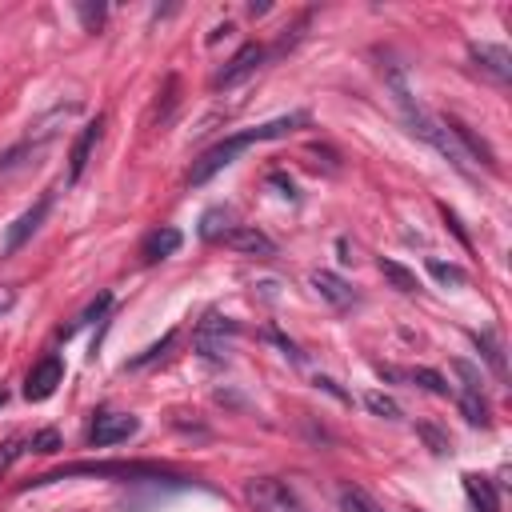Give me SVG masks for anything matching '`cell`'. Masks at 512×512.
Wrapping results in <instances>:
<instances>
[{
    "instance_id": "1",
    "label": "cell",
    "mask_w": 512,
    "mask_h": 512,
    "mask_svg": "<svg viewBox=\"0 0 512 512\" xmlns=\"http://www.w3.org/2000/svg\"><path fill=\"white\" fill-rule=\"evenodd\" d=\"M300 124H308V116H304V112H288V116H276V120H268V124H256V128H244V132L224 136V140H220V144H212L200 160H192L188 184H192V188L208 184L216 172H224L228 164H236V156H244L252 144H260V140H280V136L296 132Z\"/></svg>"
},
{
    "instance_id": "2",
    "label": "cell",
    "mask_w": 512,
    "mask_h": 512,
    "mask_svg": "<svg viewBox=\"0 0 512 512\" xmlns=\"http://www.w3.org/2000/svg\"><path fill=\"white\" fill-rule=\"evenodd\" d=\"M68 476H120V480H132V484H144V480L188 484V480L172 476L164 464H148V460H76V464H64V468H52V472L36 476L32 484H52V480H68Z\"/></svg>"
},
{
    "instance_id": "3",
    "label": "cell",
    "mask_w": 512,
    "mask_h": 512,
    "mask_svg": "<svg viewBox=\"0 0 512 512\" xmlns=\"http://www.w3.org/2000/svg\"><path fill=\"white\" fill-rule=\"evenodd\" d=\"M244 500L256 508V512H308L304 500L296 496V488L280 476H252L244 484Z\"/></svg>"
},
{
    "instance_id": "4",
    "label": "cell",
    "mask_w": 512,
    "mask_h": 512,
    "mask_svg": "<svg viewBox=\"0 0 512 512\" xmlns=\"http://www.w3.org/2000/svg\"><path fill=\"white\" fill-rule=\"evenodd\" d=\"M452 368H456V376H460V412H464V420L476 424V428H488V424H492V408H488V396H484V388H480L476 364L456 360Z\"/></svg>"
},
{
    "instance_id": "5",
    "label": "cell",
    "mask_w": 512,
    "mask_h": 512,
    "mask_svg": "<svg viewBox=\"0 0 512 512\" xmlns=\"http://www.w3.org/2000/svg\"><path fill=\"white\" fill-rule=\"evenodd\" d=\"M52 212V192H44L28 212H20L12 224H8V232H4V244H0V256H12V252H20L28 240H32V232L44 224V216Z\"/></svg>"
},
{
    "instance_id": "6",
    "label": "cell",
    "mask_w": 512,
    "mask_h": 512,
    "mask_svg": "<svg viewBox=\"0 0 512 512\" xmlns=\"http://www.w3.org/2000/svg\"><path fill=\"white\" fill-rule=\"evenodd\" d=\"M136 432H140V420L132 412H96V420L88 428V444L92 448H112V444H120Z\"/></svg>"
},
{
    "instance_id": "7",
    "label": "cell",
    "mask_w": 512,
    "mask_h": 512,
    "mask_svg": "<svg viewBox=\"0 0 512 512\" xmlns=\"http://www.w3.org/2000/svg\"><path fill=\"white\" fill-rule=\"evenodd\" d=\"M260 64H264V48H260V44H244V48H240V52L212 76V88H216V92H228V88L244 84Z\"/></svg>"
},
{
    "instance_id": "8",
    "label": "cell",
    "mask_w": 512,
    "mask_h": 512,
    "mask_svg": "<svg viewBox=\"0 0 512 512\" xmlns=\"http://www.w3.org/2000/svg\"><path fill=\"white\" fill-rule=\"evenodd\" d=\"M444 124H448L456 148L464 152V160H476V164H484L488 172H496V152H492V144H488L484 136H476V132H472L464 120H456V116H444Z\"/></svg>"
},
{
    "instance_id": "9",
    "label": "cell",
    "mask_w": 512,
    "mask_h": 512,
    "mask_svg": "<svg viewBox=\"0 0 512 512\" xmlns=\"http://www.w3.org/2000/svg\"><path fill=\"white\" fill-rule=\"evenodd\" d=\"M100 136H104V116H96V120H88V124L80 128V136L72 140V152H68V184H76V180L84 176V168H88V160H92Z\"/></svg>"
},
{
    "instance_id": "10",
    "label": "cell",
    "mask_w": 512,
    "mask_h": 512,
    "mask_svg": "<svg viewBox=\"0 0 512 512\" xmlns=\"http://www.w3.org/2000/svg\"><path fill=\"white\" fill-rule=\"evenodd\" d=\"M60 384H64V360L60 356H44L40 364H32V372L24 380V396L28 400H48Z\"/></svg>"
},
{
    "instance_id": "11",
    "label": "cell",
    "mask_w": 512,
    "mask_h": 512,
    "mask_svg": "<svg viewBox=\"0 0 512 512\" xmlns=\"http://www.w3.org/2000/svg\"><path fill=\"white\" fill-rule=\"evenodd\" d=\"M472 60L484 76H492L496 84L512 80V52L504 44H472Z\"/></svg>"
},
{
    "instance_id": "12",
    "label": "cell",
    "mask_w": 512,
    "mask_h": 512,
    "mask_svg": "<svg viewBox=\"0 0 512 512\" xmlns=\"http://www.w3.org/2000/svg\"><path fill=\"white\" fill-rule=\"evenodd\" d=\"M224 244L232 248V252H244V256H260V260H268V256H276V244L260 232V228H252V224H240V228H232L228 236H224Z\"/></svg>"
},
{
    "instance_id": "13",
    "label": "cell",
    "mask_w": 512,
    "mask_h": 512,
    "mask_svg": "<svg viewBox=\"0 0 512 512\" xmlns=\"http://www.w3.org/2000/svg\"><path fill=\"white\" fill-rule=\"evenodd\" d=\"M312 288H316L332 308H348V304H356L352 284H348L340 272H332V268H316V272H312Z\"/></svg>"
},
{
    "instance_id": "14",
    "label": "cell",
    "mask_w": 512,
    "mask_h": 512,
    "mask_svg": "<svg viewBox=\"0 0 512 512\" xmlns=\"http://www.w3.org/2000/svg\"><path fill=\"white\" fill-rule=\"evenodd\" d=\"M232 332H236V324H228V320H220L216 312H208V320H204L200 332H196V348H200L204 356L220 360V356L228 352V340H224V336H232Z\"/></svg>"
},
{
    "instance_id": "15",
    "label": "cell",
    "mask_w": 512,
    "mask_h": 512,
    "mask_svg": "<svg viewBox=\"0 0 512 512\" xmlns=\"http://www.w3.org/2000/svg\"><path fill=\"white\" fill-rule=\"evenodd\" d=\"M460 480H464V496H468L472 512H500V492H496V484H492L488 476L464 472Z\"/></svg>"
},
{
    "instance_id": "16",
    "label": "cell",
    "mask_w": 512,
    "mask_h": 512,
    "mask_svg": "<svg viewBox=\"0 0 512 512\" xmlns=\"http://www.w3.org/2000/svg\"><path fill=\"white\" fill-rule=\"evenodd\" d=\"M180 244H184L180 228H156V232H148V236H144L140 256H144V264H156V260H168Z\"/></svg>"
},
{
    "instance_id": "17",
    "label": "cell",
    "mask_w": 512,
    "mask_h": 512,
    "mask_svg": "<svg viewBox=\"0 0 512 512\" xmlns=\"http://www.w3.org/2000/svg\"><path fill=\"white\" fill-rule=\"evenodd\" d=\"M472 340H476L480 356L488 360V368L496 372V380H508V364H504V344H500V336H496L492 328H484V332H476Z\"/></svg>"
},
{
    "instance_id": "18",
    "label": "cell",
    "mask_w": 512,
    "mask_h": 512,
    "mask_svg": "<svg viewBox=\"0 0 512 512\" xmlns=\"http://www.w3.org/2000/svg\"><path fill=\"white\" fill-rule=\"evenodd\" d=\"M376 268H380V276H384L396 292H420V280H416L404 264H396V260H384V256H380V264H376Z\"/></svg>"
},
{
    "instance_id": "19",
    "label": "cell",
    "mask_w": 512,
    "mask_h": 512,
    "mask_svg": "<svg viewBox=\"0 0 512 512\" xmlns=\"http://www.w3.org/2000/svg\"><path fill=\"white\" fill-rule=\"evenodd\" d=\"M340 512H384L364 488H356V484H344L340 488Z\"/></svg>"
},
{
    "instance_id": "20",
    "label": "cell",
    "mask_w": 512,
    "mask_h": 512,
    "mask_svg": "<svg viewBox=\"0 0 512 512\" xmlns=\"http://www.w3.org/2000/svg\"><path fill=\"white\" fill-rule=\"evenodd\" d=\"M60 448H64V440H60L56 428H40V432H32L24 440V452H40V456H56Z\"/></svg>"
},
{
    "instance_id": "21",
    "label": "cell",
    "mask_w": 512,
    "mask_h": 512,
    "mask_svg": "<svg viewBox=\"0 0 512 512\" xmlns=\"http://www.w3.org/2000/svg\"><path fill=\"white\" fill-rule=\"evenodd\" d=\"M412 384H420L424 392H432V396H448V380L436 372V368H408L404 372Z\"/></svg>"
},
{
    "instance_id": "22",
    "label": "cell",
    "mask_w": 512,
    "mask_h": 512,
    "mask_svg": "<svg viewBox=\"0 0 512 512\" xmlns=\"http://www.w3.org/2000/svg\"><path fill=\"white\" fill-rule=\"evenodd\" d=\"M232 228H228V212L224 208H212V212H204V220H200V236L204 240H224Z\"/></svg>"
},
{
    "instance_id": "23",
    "label": "cell",
    "mask_w": 512,
    "mask_h": 512,
    "mask_svg": "<svg viewBox=\"0 0 512 512\" xmlns=\"http://www.w3.org/2000/svg\"><path fill=\"white\" fill-rule=\"evenodd\" d=\"M364 404H368V412H376L384 420H400V404L392 396H384V392H364Z\"/></svg>"
},
{
    "instance_id": "24",
    "label": "cell",
    "mask_w": 512,
    "mask_h": 512,
    "mask_svg": "<svg viewBox=\"0 0 512 512\" xmlns=\"http://www.w3.org/2000/svg\"><path fill=\"white\" fill-rule=\"evenodd\" d=\"M428 272H432L440 284H464V280H468V272H464V268L444 264V260H428Z\"/></svg>"
},
{
    "instance_id": "25",
    "label": "cell",
    "mask_w": 512,
    "mask_h": 512,
    "mask_svg": "<svg viewBox=\"0 0 512 512\" xmlns=\"http://www.w3.org/2000/svg\"><path fill=\"white\" fill-rule=\"evenodd\" d=\"M20 456H24V440H20V436H8V440L0 444V476H4Z\"/></svg>"
},
{
    "instance_id": "26",
    "label": "cell",
    "mask_w": 512,
    "mask_h": 512,
    "mask_svg": "<svg viewBox=\"0 0 512 512\" xmlns=\"http://www.w3.org/2000/svg\"><path fill=\"white\" fill-rule=\"evenodd\" d=\"M108 304H112V296H108V292H100V296H96V300H92V304H88V308L80 312V320H76L72 328H80V324H92V320H100V316L108 312Z\"/></svg>"
},
{
    "instance_id": "27",
    "label": "cell",
    "mask_w": 512,
    "mask_h": 512,
    "mask_svg": "<svg viewBox=\"0 0 512 512\" xmlns=\"http://www.w3.org/2000/svg\"><path fill=\"white\" fill-rule=\"evenodd\" d=\"M172 340H176V332H164V340H160V344H152V348H144V356H136V360H132V368H140V364H148V360L164 356V352L172 348Z\"/></svg>"
},
{
    "instance_id": "28",
    "label": "cell",
    "mask_w": 512,
    "mask_h": 512,
    "mask_svg": "<svg viewBox=\"0 0 512 512\" xmlns=\"http://www.w3.org/2000/svg\"><path fill=\"white\" fill-rule=\"evenodd\" d=\"M16 308V288L12 284H0V316H8Z\"/></svg>"
},
{
    "instance_id": "29",
    "label": "cell",
    "mask_w": 512,
    "mask_h": 512,
    "mask_svg": "<svg viewBox=\"0 0 512 512\" xmlns=\"http://www.w3.org/2000/svg\"><path fill=\"white\" fill-rule=\"evenodd\" d=\"M80 12H84L88 24H100V20H104V8H96V12H92V8H80Z\"/></svg>"
},
{
    "instance_id": "30",
    "label": "cell",
    "mask_w": 512,
    "mask_h": 512,
    "mask_svg": "<svg viewBox=\"0 0 512 512\" xmlns=\"http://www.w3.org/2000/svg\"><path fill=\"white\" fill-rule=\"evenodd\" d=\"M4 404H8V388H0V408H4Z\"/></svg>"
}]
</instances>
